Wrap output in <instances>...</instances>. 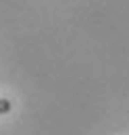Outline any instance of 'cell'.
I'll list each match as a JSON object with an SVG mask.
<instances>
[{
  "label": "cell",
  "instance_id": "obj_1",
  "mask_svg": "<svg viewBox=\"0 0 129 135\" xmlns=\"http://www.w3.org/2000/svg\"><path fill=\"white\" fill-rule=\"evenodd\" d=\"M11 102L4 100V98H0V114H6V112H11Z\"/></svg>",
  "mask_w": 129,
  "mask_h": 135
}]
</instances>
